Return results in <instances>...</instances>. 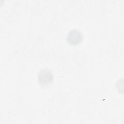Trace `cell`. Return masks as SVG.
Listing matches in <instances>:
<instances>
[{
	"mask_svg": "<svg viewBox=\"0 0 124 124\" xmlns=\"http://www.w3.org/2000/svg\"><path fill=\"white\" fill-rule=\"evenodd\" d=\"M37 79L41 85H47L52 83L53 79V75L49 69L46 68H42L38 72Z\"/></svg>",
	"mask_w": 124,
	"mask_h": 124,
	"instance_id": "cell-1",
	"label": "cell"
},
{
	"mask_svg": "<svg viewBox=\"0 0 124 124\" xmlns=\"http://www.w3.org/2000/svg\"><path fill=\"white\" fill-rule=\"evenodd\" d=\"M82 32L78 29H73L71 30L67 35L68 42L72 45H76L79 44L83 39Z\"/></svg>",
	"mask_w": 124,
	"mask_h": 124,
	"instance_id": "cell-2",
	"label": "cell"
}]
</instances>
